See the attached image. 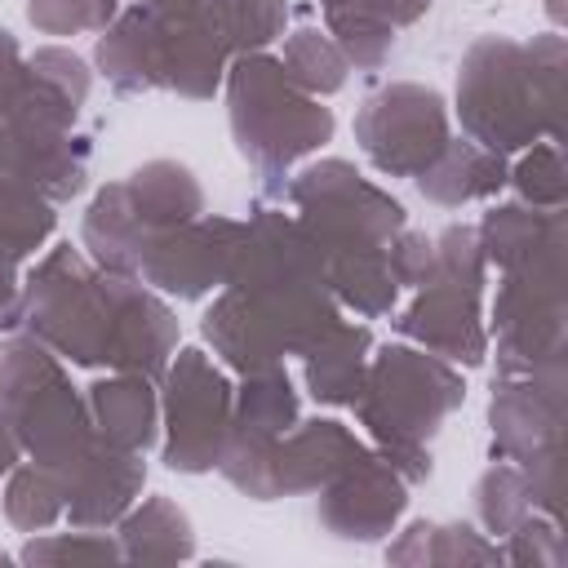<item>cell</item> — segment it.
<instances>
[{
  "label": "cell",
  "instance_id": "obj_1",
  "mask_svg": "<svg viewBox=\"0 0 568 568\" xmlns=\"http://www.w3.org/2000/svg\"><path fill=\"white\" fill-rule=\"evenodd\" d=\"M333 324H342V306L324 284V266L297 217L257 200L244 217L231 275L200 315L204 342L244 377L275 368L288 355H306Z\"/></svg>",
  "mask_w": 568,
  "mask_h": 568
},
{
  "label": "cell",
  "instance_id": "obj_2",
  "mask_svg": "<svg viewBox=\"0 0 568 568\" xmlns=\"http://www.w3.org/2000/svg\"><path fill=\"white\" fill-rule=\"evenodd\" d=\"M22 328L58 359L138 373L160 386L178 351V315L138 275H111L84 248L53 244L22 275Z\"/></svg>",
  "mask_w": 568,
  "mask_h": 568
},
{
  "label": "cell",
  "instance_id": "obj_3",
  "mask_svg": "<svg viewBox=\"0 0 568 568\" xmlns=\"http://www.w3.org/2000/svg\"><path fill=\"white\" fill-rule=\"evenodd\" d=\"M302 235L311 240L324 284L337 306L359 320H382L399 306V284L386 262V244L408 226V209L368 182L351 160H315L284 186Z\"/></svg>",
  "mask_w": 568,
  "mask_h": 568
},
{
  "label": "cell",
  "instance_id": "obj_4",
  "mask_svg": "<svg viewBox=\"0 0 568 568\" xmlns=\"http://www.w3.org/2000/svg\"><path fill=\"white\" fill-rule=\"evenodd\" d=\"M93 71L75 49L44 44L0 75V178L67 204L89 186V138L75 115L89 102Z\"/></svg>",
  "mask_w": 568,
  "mask_h": 568
},
{
  "label": "cell",
  "instance_id": "obj_5",
  "mask_svg": "<svg viewBox=\"0 0 568 568\" xmlns=\"http://www.w3.org/2000/svg\"><path fill=\"white\" fill-rule=\"evenodd\" d=\"M564 71L568 44L559 31H541L528 44L510 36H479L453 89L462 133L497 155H515L537 138H564Z\"/></svg>",
  "mask_w": 568,
  "mask_h": 568
},
{
  "label": "cell",
  "instance_id": "obj_6",
  "mask_svg": "<svg viewBox=\"0 0 568 568\" xmlns=\"http://www.w3.org/2000/svg\"><path fill=\"white\" fill-rule=\"evenodd\" d=\"M462 404L466 382L457 364L413 342H386L377 346V355H368V373L351 408L355 422L368 430L373 448L408 484H426L435 470L430 439Z\"/></svg>",
  "mask_w": 568,
  "mask_h": 568
},
{
  "label": "cell",
  "instance_id": "obj_7",
  "mask_svg": "<svg viewBox=\"0 0 568 568\" xmlns=\"http://www.w3.org/2000/svg\"><path fill=\"white\" fill-rule=\"evenodd\" d=\"M226 120H231V142L240 160L257 173L262 195H284L288 173L297 160L315 155L324 142H333V111L302 93L280 58L262 53H240L226 67Z\"/></svg>",
  "mask_w": 568,
  "mask_h": 568
},
{
  "label": "cell",
  "instance_id": "obj_8",
  "mask_svg": "<svg viewBox=\"0 0 568 568\" xmlns=\"http://www.w3.org/2000/svg\"><path fill=\"white\" fill-rule=\"evenodd\" d=\"M0 413L22 453L58 484H67L102 439L62 359L36 337H9L0 346Z\"/></svg>",
  "mask_w": 568,
  "mask_h": 568
},
{
  "label": "cell",
  "instance_id": "obj_9",
  "mask_svg": "<svg viewBox=\"0 0 568 568\" xmlns=\"http://www.w3.org/2000/svg\"><path fill=\"white\" fill-rule=\"evenodd\" d=\"M204 213V186L182 160H146L129 178L106 182L84 217L80 248L111 275H138L146 248L173 226Z\"/></svg>",
  "mask_w": 568,
  "mask_h": 568
},
{
  "label": "cell",
  "instance_id": "obj_10",
  "mask_svg": "<svg viewBox=\"0 0 568 568\" xmlns=\"http://www.w3.org/2000/svg\"><path fill=\"white\" fill-rule=\"evenodd\" d=\"M484 280L488 262L479 248L475 226L453 222L435 235V266L413 288V302L404 311H390V328L435 351L448 364L479 368L488 359V328H484Z\"/></svg>",
  "mask_w": 568,
  "mask_h": 568
},
{
  "label": "cell",
  "instance_id": "obj_11",
  "mask_svg": "<svg viewBox=\"0 0 568 568\" xmlns=\"http://www.w3.org/2000/svg\"><path fill=\"white\" fill-rule=\"evenodd\" d=\"M568 248H550L532 262L506 266L497 297H493V320L488 342L497 355V377H519V373H546V368H568V271H564Z\"/></svg>",
  "mask_w": 568,
  "mask_h": 568
},
{
  "label": "cell",
  "instance_id": "obj_12",
  "mask_svg": "<svg viewBox=\"0 0 568 568\" xmlns=\"http://www.w3.org/2000/svg\"><path fill=\"white\" fill-rule=\"evenodd\" d=\"M235 386L222 364L200 346H178L160 377V426H164V466L178 475L217 470L226 444Z\"/></svg>",
  "mask_w": 568,
  "mask_h": 568
},
{
  "label": "cell",
  "instance_id": "obj_13",
  "mask_svg": "<svg viewBox=\"0 0 568 568\" xmlns=\"http://www.w3.org/2000/svg\"><path fill=\"white\" fill-rule=\"evenodd\" d=\"M351 129H355L359 155L382 178H417L453 138L444 93L417 80H390L373 89L359 102Z\"/></svg>",
  "mask_w": 568,
  "mask_h": 568
},
{
  "label": "cell",
  "instance_id": "obj_14",
  "mask_svg": "<svg viewBox=\"0 0 568 568\" xmlns=\"http://www.w3.org/2000/svg\"><path fill=\"white\" fill-rule=\"evenodd\" d=\"M408 510V479L368 444H359L342 470L315 497V524L337 541H382Z\"/></svg>",
  "mask_w": 568,
  "mask_h": 568
},
{
  "label": "cell",
  "instance_id": "obj_15",
  "mask_svg": "<svg viewBox=\"0 0 568 568\" xmlns=\"http://www.w3.org/2000/svg\"><path fill=\"white\" fill-rule=\"evenodd\" d=\"M244 240V217H226V213H200L182 226H173L169 235H160L142 266L138 280L151 284L164 297L178 302H200L213 288L226 284L235 248Z\"/></svg>",
  "mask_w": 568,
  "mask_h": 568
},
{
  "label": "cell",
  "instance_id": "obj_16",
  "mask_svg": "<svg viewBox=\"0 0 568 568\" xmlns=\"http://www.w3.org/2000/svg\"><path fill=\"white\" fill-rule=\"evenodd\" d=\"M564 417H568V368L497 377L488 395V430H493L488 453L515 466L559 453Z\"/></svg>",
  "mask_w": 568,
  "mask_h": 568
},
{
  "label": "cell",
  "instance_id": "obj_17",
  "mask_svg": "<svg viewBox=\"0 0 568 568\" xmlns=\"http://www.w3.org/2000/svg\"><path fill=\"white\" fill-rule=\"evenodd\" d=\"M359 444L364 439L337 417H297L262 453V462L235 484V493H244L253 501H280V497L320 493Z\"/></svg>",
  "mask_w": 568,
  "mask_h": 568
},
{
  "label": "cell",
  "instance_id": "obj_18",
  "mask_svg": "<svg viewBox=\"0 0 568 568\" xmlns=\"http://www.w3.org/2000/svg\"><path fill=\"white\" fill-rule=\"evenodd\" d=\"M302 417L297 390L284 373V364L262 368V373H244V382L235 386V404H231V426H226V444L217 453V475L235 488L257 462L262 453Z\"/></svg>",
  "mask_w": 568,
  "mask_h": 568
},
{
  "label": "cell",
  "instance_id": "obj_19",
  "mask_svg": "<svg viewBox=\"0 0 568 568\" xmlns=\"http://www.w3.org/2000/svg\"><path fill=\"white\" fill-rule=\"evenodd\" d=\"M142 484H146L142 453L98 439V448L62 484V497H67L62 519L71 528H115L120 515L142 497Z\"/></svg>",
  "mask_w": 568,
  "mask_h": 568
},
{
  "label": "cell",
  "instance_id": "obj_20",
  "mask_svg": "<svg viewBox=\"0 0 568 568\" xmlns=\"http://www.w3.org/2000/svg\"><path fill=\"white\" fill-rule=\"evenodd\" d=\"M58 204L40 191L0 178V333L22 328V262H31L58 231Z\"/></svg>",
  "mask_w": 568,
  "mask_h": 568
},
{
  "label": "cell",
  "instance_id": "obj_21",
  "mask_svg": "<svg viewBox=\"0 0 568 568\" xmlns=\"http://www.w3.org/2000/svg\"><path fill=\"white\" fill-rule=\"evenodd\" d=\"M93 67L98 75L120 93V98H142L164 89V44H160V18L146 4L120 9L93 44Z\"/></svg>",
  "mask_w": 568,
  "mask_h": 568
},
{
  "label": "cell",
  "instance_id": "obj_22",
  "mask_svg": "<svg viewBox=\"0 0 568 568\" xmlns=\"http://www.w3.org/2000/svg\"><path fill=\"white\" fill-rule=\"evenodd\" d=\"M160 44H164V89L169 93H178L186 102H209L222 89L231 53L213 36L200 4L160 18Z\"/></svg>",
  "mask_w": 568,
  "mask_h": 568
},
{
  "label": "cell",
  "instance_id": "obj_23",
  "mask_svg": "<svg viewBox=\"0 0 568 568\" xmlns=\"http://www.w3.org/2000/svg\"><path fill=\"white\" fill-rule=\"evenodd\" d=\"M84 404H89L93 430L115 448L146 453L160 439V390L138 373L98 377L84 390Z\"/></svg>",
  "mask_w": 568,
  "mask_h": 568
},
{
  "label": "cell",
  "instance_id": "obj_24",
  "mask_svg": "<svg viewBox=\"0 0 568 568\" xmlns=\"http://www.w3.org/2000/svg\"><path fill=\"white\" fill-rule=\"evenodd\" d=\"M506 155L470 142L466 133L462 138H448L439 146V155L413 178L422 200L439 204V209H462V204H475V200H493L501 186H506Z\"/></svg>",
  "mask_w": 568,
  "mask_h": 568
},
{
  "label": "cell",
  "instance_id": "obj_25",
  "mask_svg": "<svg viewBox=\"0 0 568 568\" xmlns=\"http://www.w3.org/2000/svg\"><path fill=\"white\" fill-rule=\"evenodd\" d=\"M484 262L506 271L519 262H532L550 248H568V213L564 209H532L524 200L493 204L484 222L475 226Z\"/></svg>",
  "mask_w": 568,
  "mask_h": 568
},
{
  "label": "cell",
  "instance_id": "obj_26",
  "mask_svg": "<svg viewBox=\"0 0 568 568\" xmlns=\"http://www.w3.org/2000/svg\"><path fill=\"white\" fill-rule=\"evenodd\" d=\"M368 355H373V333L368 324H333L306 355H302V377H306V395L315 404L328 408H351L364 373H368Z\"/></svg>",
  "mask_w": 568,
  "mask_h": 568
},
{
  "label": "cell",
  "instance_id": "obj_27",
  "mask_svg": "<svg viewBox=\"0 0 568 568\" xmlns=\"http://www.w3.org/2000/svg\"><path fill=\"white\" fill-rule=\"evenodd\" d=\"M115 541H120V559H129V564H186V559H195L191 515L164 493H151L138 506H129L115 524Z\"/></svg>",
  "mask_w": 568,
  "mask_h": 568
},
{
  "label": "cell",
  "instance_id": "obj_28",
  "mask_svg": "<svg viewBox=\"0 0 568 568\" xmlns=\"http://www.w3.org/2000/svg\"><path fill=\"white\" fill-rule=\"evenodd\" d=\"M386 564H413V568H448V564H501V546L475 532L462 519H413L390 546Z\"/></svg>",
  "mask_w": 568,
  "mask_h": 568
},
{
  "label": "cell",
  "instance_id": "obj_29",
  "mask_svg": "<svg viewBox=\"0 0 568 568\" xmlns=\"http://www.w3.org/2000/svg\"><path fill=\"white\" fill-rule=\"evenodd\" d=\"M213 36L231 58L240 53H262L275 44L288 27V0H200Z\"/></svg>",
  "mask_w": 568,
  "mask_h": 568
},
{
  "label": "cell",
  "instance_id": "obj_30",
  "mask_svg": "<svg viewBox=\"0 0 568 568\" xmlns=\"http://www.w3.org/2000/svg\"><path fill=\"white\" fill-rule=\"evenodd\" d=\"M280 67L311 98H333L337 89H346V75H351L346 53L337 49V40L324 27H297V31H288L284 36V49H280Z\"/></svg>",
  "mask_w": 568,
  "mask_h": 568
},
{
  "label": "cell",
  "instance_id": "obj_31",
  "mask_svg": "<svg viewBox=\"0 0 568 568\" xmlns=\"http://www.w3.org/2000/svg\"><path fill=\"white\" fill-rule=\"evenodd\" d=\"M0 506H4V519L18 528V532H44L62 519L67 510V497H62V484L36 466V462H18L9 475H4V493H0Z\"/></svg>",
  "mask_w": 568,
  "mask_h": 568
},
{
  "label": "cell",
  "instance_id": "obj_32",
  "mask_svg": "<svg viewBox=\"0 0 568 568\" xmlns=\"http://www.w3.org/2000/svg\"><path fill=\"white\" fill-rule=\"evenodd\" d=\"M470 501H475V519H479L484 532H493V537L515 532V528L537 510L524 470H519L515 462H501V457H493V466L475 479Z\"/></svg>",
  "mask_w": 568,
  "mask_h": 568
},
{
  "label": "cell",
  "instance_id": "obj_33",
  "mask_svg": "<svg viewBox=\"0 0 568 568\" xmlns=\"http://www.w3.org/2000/svg\"><path fill=\"white\" fill-rule=\"evenodd\" d=\"M506 186H515V200H524L532 209H564L568 204V169H564L559 142L537 138L532 146H524V155L506 173Z\"/></svg>",
  "mask_w": 568,
  "mask_h": 568
},
{
  "label": "cell",
  "instance_id": "obj_34",
  "mask_svg": "<svg viewBox=\"0 0 568 568\" xmlns=\"http://www.w3.org/2000/svg\"><path fill=\"white\" fill-rule=\"evenodd\" d=\"M324 31L337 40V49L346 53L351 67L359 71H382L395 53V27L368 18V13H355V9H333L324 13Z\"/></svg>",
  "mask_w": 568,
  "mask_h": 568
},
{
  "label": "cell",
  "instance_id": "obj_35",
  "mask_svg": "<svg viewBox=\"0 0 568 568\" xmlns=\"http://www.w3.org/2000/svg\"><path fill=\"white\" fill-rule=\"evenodd\" d=\"M22 564H120V541L106 528H75V532H31L18 550Z\"/></svg>",
  "mask_w": 568,
  "mask_h": 568
},
{
  "label": "cell",
  "instance_id": "obj_36",
  "mask_svg": "<svg viewBox=\"0 0 568 568\" xmlns=\"http://www.w3.org/2000/svg\"><path fill=\"white\" fill-rule=\"evenodd\" d=\"M120 13V0H27V22L40 36L102 31Z\"/></svg>",
  "mask_w": 568,
  "mask_h": 568
},
{
  "label": "cell",
  "instance_id": "obj_37",
  "mask_svg": "<svg viewBox=\"0 0 568 568\" xmlns=\"http://www.w3.org/2000/svg\"><path fill=\"white\" fill-rule=\"evenodd\" d=\"M501 564H541V568H559V564H564V528H559V519L532 510L515 532L501 537Z\"/></svg>",
  "mask_w": 568,
  "mask_h": 568
},
{
  "label": "cell",
  "instance_id": "obj_38",
  "mask_svg": "<svg viewBox=\"0 0 568 568\" xmlns=\"http://www.w3.org/2000/svg\"><path fill=\"white\" fill-rule=\"evenodd\" d=\"M386 262H390V275H395L399 288H417V284L430 275V266H435V235L404 226V231L386 244Z\"/></svg>",
  "mask_w": 568,
  "mask_h": 568
},
{
  "label": "cell",
  "instance_id": "obj_39",
  "mask_svg": "<svg viewBox=\"0 0 568 568\" xmlns=\"http://www.w3.org/2000/svg\"><path fill=\"white\" fill-rule=\"evenodd\" d=\"M337 9H355V13H368V18H377V22H386V27H413V22H422L426 18V9H430V0H346V4H337ZM324 13H333V9H324Z\"/></svg>",
  "mask_w": 568,
  "mask_h": 568
},
{
  "label": "cell",
  "instance_id": "obj_40",
  "mask_svg": "<svg viewBox=\"0 0 568 568\" xmlns=\"http://www.w3.org/2000/svg\"><path fill=\"white\" fill-rule=\"evenodd\" d=\"M18 462H22V444L13 439V430H9V422H4V413H0V479H4Z\"/></svg>",
  "mask_w": 568,
  "mask_h": 568
},
{
  "label": "cell",
  "instance_id": "obj_41",
  "mask_svg": "<svg viewBox=\"0 0 568 568\" xmlns=\"http://www.w3.org/2000/svg\"><path fill=\"white\" fill-rule=\"evenodd\" d=\"M18 62H22V44H18V36L9 27H0V75L13 71Z\"/></svg>",
  "mask_w": 568,
  "mask_h": 568
},
{
  "label": "cell",
  "instance_id": "obj_42",
  "mask_svg": "<svg viewBox=\"0 0 568 568\" xmlns=\"http://www.w3.org/2000/svg\"><path fill=\"white\" fill-rule=\"evenodd\" d=\"M138 4H146L151 13H160V18H169V13H182V9H195L200 0H138Z\"/></svg>",
  "mask_w": 568,
  "mask_h": 568
},
{
  "label": "cell",
  "instance_id": "obj_43",
  "mask_svg": "<svg viewBox=\"0 0 568 568\" xmlns=\"http://www.w3.org/2000/svg\"><path fill=\"white\" fill-rule=\"evenodd\" d=\"M546 4V13L555 18V22H564V0H541Z\"/></svg>",
  "mask_w": 568,
  "mask_h": 568
},
{
  "label": "cell",
  "instance_id": "obj_44",
  "mask_svg": "<svg viewBox=\"0 0 568 568\" xmlns=\"http://www.w3.org/2000/svg\"><path fill=\"white\" fill-rule=\"evenodd\" d=\"M337 4H346V0H320V9H337Z\"/></svg>",
  "mask_w": 568,
  "mask_h": 568
}]
</instances>
